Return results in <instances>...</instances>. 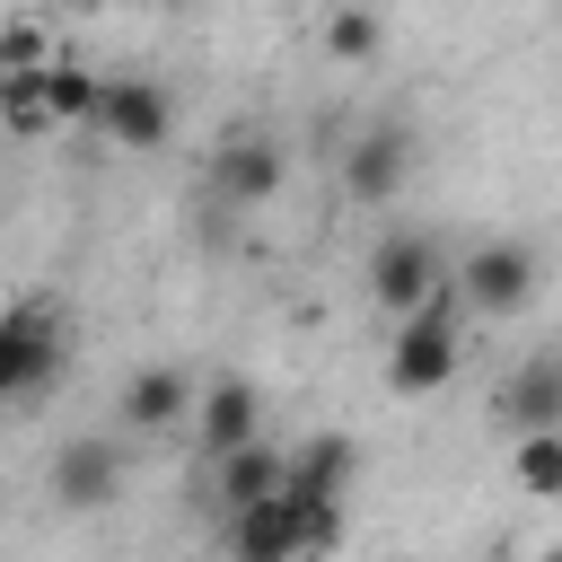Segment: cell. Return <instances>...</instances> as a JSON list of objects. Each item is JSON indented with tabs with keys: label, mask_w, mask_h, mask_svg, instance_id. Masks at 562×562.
I'll return each instance as SVG.
<instances>
[{
	"label": "cell",
	"mask_w": 562,
	"mask_h": 562,
	"mask_svg": "<svg viewBox=\"0 0 562 562\" xmlns=\"http://www.w3.org/2000/svg\"><path fill=\"white\" fill-rule=\"evenodd\" d=\"M360 281H369V299H378V307L404 325V316H422V307L457 299V290H448V281H457V255H448L430 228H386V237L369 246Z\"/></svg>",
	"instance_id": "cell-1"
},
{
	"label": "cell",
	"mask_w": 562,
	"mask_h": 562,
	"mask_svg": "<svg viewBox=\"0 0 562 562\" xmlns=\"http://www.w3.org/2000/svg\"><path fill=\"white\" fill-rule=\"evenodd\" d=\"M61 351H70V316L53 299H9L0 307V404L44 395L53 369H61Z\"/></svg>",
	"instance_id": "cell-2"
},
{
	"label": "cell",
	"mask_w": 562,
	"mask_h": 562,
	"mask_svg": "<svg viewBox=\"0 0 562 562\" xmlns=\"http://www.w3.org/2000/svg\"><path fill=\"white\" fill-rule=\"evenodd\" d=\"M220 544H228V562H325V553L342 544V518H316V509H299V501L272 492L263 509L228 518Z\"/></svg>",
	"instance_id": "cell-3"
},
{
	"label": "cell",
	"mask_w": 562,
	"mask_h": 562,
	"mask_svg": "<svg viewBox=\"0 0 562 562\" xmlns=\"http://www.w3.org/2000/svg\"><path fill=\"white\" fill-rule=\"evenodd\" d=\"M281 184H290V149H281V132H255V123H237L228 140H211V176H202V193L220 202V211H263V202H281Z\"/></svg>",
	"instance_id": "cell-4"
},
{
	"label": "cell",
	"mask_w": 562,
	"mask_h": 562,
	"mask_svg": "<svg viewBox=\"0 0 562 562\" xmlns=\"http://www.w3.org/2000/svg\"><path fill=\"white\" fill-rule=\"evenodd\" d=\"M457 369H465L457 299H439V307H422V316H404V325L386 334V386H395V395H439Z\"/></svg>",
	"instance_id": "cell-5"
},
{
	"label": "cell",
	"mask_w": 562,
	"mask_h": 562,
	"mask_svg": "<svg viewBox=\"0 0 562 562\" xmlns=\"http://www.w3.org/2000/svg\"><path fill=\"white\" fill-rule=\"evenodd\" d=\"M123 483H132V465H123V439H114V430H70V439L53 448V465H44V492H53L61 518L114 509Z\"/></svg>",
	"instance_id": "cell-6"
},
{
	"label": "cell",
	"mask_w": 562,
	"mask_h": 562,
	"mask_svg": "<svg viewBox=\"0 0 562 562\" xmlns=\"http://www.w3.org/2000/svg\"><path fill=\"white\" fill-rule=\"evenodd\" d=\"M536 281H544V263H536V246H518V237H492V246H474V255H457V307H474V316H518L527 299H536Z\"/></svg>",
	"instance_id": "cell-7"
},
{
	"label": "cell",
	"mask_w": 562,
	"mask_h": 562,
	"mask_svg": "<svg viewBox=\"0 0 562 562\" xmlns=\"http://www.w3.org/2000/svg\"><path fill=\"white\" fill-rule=\"evenodd\" d=\"M351 483H360V448H351L342 430H316V439L281 448V501H299V509H316V518H342Z\"/></svg>",
	"instance_id": "cell-8"
},
{
	"label": "cell",
	"mask_w": 562,
	"mask_h": 562,
	"mask_svg": "<svg viewBox=\"0 0 562 562\" xmlns=\"http://www.w3.org/2000/svg\"><path fill=\"white\" fill-rule=\"evenodd\" d=\"M492 422H501L509 439H553V430H562V351H527L518 369H501Z\"/></svg>",
	"instance_id": "cell-9"
},
{
	"label": "cell",
	"mask_w": 562,
	"mask_h": 562,
	"mask_svg": "<svg viewBox=\"0 0 562 562\" xmlns=\"http://www.w3.org/2000/svg\"><path fill=\"white\" fill-rule=\"evenodd\" d=\"M255 439H263V386L255 378H211L193 395V448H202V465H220V457H237Z\"/></svg>",
	"instance_id": "cell-10"
},
{
	"label": "cell",
	"mask_w": 562,
	"mask_h": 562,
	"mask_svg": "<svg viewBox=\"0 0 562 562\" xmlns=\"http://www.w3.org/2000/svg\"><path fill=\"white\" fill-rule=\"evenodd\" d=\"M97 132H105L114 149H158V140L176 132V97H167V79H149V70H123V79H105Z\"/></svg>",
	"instance_id": "cell-11"
},
{
	"label": "cell",
	"mask_w": 562,
	"mask_h": 562,
	"mask_svg": "<svg viewBox=\"0 0 562 562\" xmlns=\"http://www.w3.org/2000/svg\"><path fill=\"white\" fill-rule=\"evenodd\" d=\"M404 176H413V132H404V123L351 132V149H342V193H351L360 211H386V202L404 193Z\"/></svg>",
	"instance_id": "cell-12"
},
{
	"label": "cell",
	"mask_w": 562,
	"mask_h": 562,
	"mask_svg": "<svg viewBox=\"0 0 562 562\" xmlns=\"http://www.w3.org/2000/svg\"><path fill=\"white\" fill-rule=\"evenodd\" d=\"M193 395H202V386H193L184 369L149 360V369H132V378H123L114 422H123V430H140V439H149V430H193Z\"/></svg>",
	"instance_id": "cell-13"
},
{
	"label": "cell",
	"mask_w": 562,
	"mask_h": 562,
	"mask_svg": "<svg viewBox=\"0 0 562 562\" xmlns=\"http://www.w3.org/2000/svg\"><path fill=\"white\" fill-rule=\"evenodd\" d=\"M202 474H211V509H220V527H228V518H246V509H263V501L281 492V448L255 439V448H237V457H220V465H202Z\"/></svg>",
	"instance_id": "cell-14"
},
{
	"label": "cell",
	"mask_w": 562,
	"mask_h": 562,
	"mask_svg": "<svg viewBox=\"0 0 562 562\" xmlns=\"http://www.w3.org/2000/svg\"><path fill=\"white\" fill-rule=\"evenodd\" d=\"M44 97H53V132H97V105H105V79L88 70V61H53L44 70Z\"/></svg>",
	"instance_id": "cell-15"
},
{
	"label": "cell",
	"mask_w": 562,
	"mask_h": 562,
	"mask_svg": "<svg viewBox=\"0 0 562 562\" xmlns=\"http://www.w3.org/2000/svg\"><path fill=\"white\" fill-rule=\"evenodd\" d=\"M0 140H53V97L35 79H0Z\"/></svg>",
	"instance_id": "cell-16"
},
{
	"label": "cell",
	"mask_w": 562,
	"mask_h": 562,
	"mask_svg": "<svg viewBox=\"0 0 562 562\" xmlns=\"http://www.w3.org/2000/svg\"><path fill=\"white\" fill-rule=\"evenodd\" d=\"M61 53H53V26L44 18H9L0 26V79H35V70H53Z\"/></svg>",
	"instance_id": "cell-17"
},
{
	"label": "cell",
	"mask_w": 562,
	"mask_h": 562,
	"mask_svg": "<svg viewBox=\"0 0 562 562\" xmlns=\"http://www.w3.org/2000/svg\"><path fill=\"white\" fill-rule=\"evenodd\" d=\"M509 474H518V492L562 501V430L553 439H509Z\"/></svg>",
	"instance_id": "cell-18"
},
{
	"label": "cell",
	"mask_w": 562,
	"mask_h": 562,
	"mask_svg": "<svg viewBox=\"0 0 562 562\" xmlns=\"http://www.w3.org/2000/svg\"><path fill=\"white\" fill-rule=\"evenodd\" d=\"M378 44H386V18H378V9H334V18H325V53H334V61H369Z\"/></svg>",
	"instance_id": "cell-19"
},
{
	"label": "cell",
	"mask_w": 562,
	"mask_h": 562,
	"mask_svg": "<svg viewBox=\"0 0 562 562\" xmlns=\"http://www.w3.org/2000/svg\"><path fill=\"white\" fill-rule=\"evenodd\" d=\"M536 562H562V544H544V553H536Z\"/></svg>",
	"instance_id": "cell-20"
}]
</instances>
